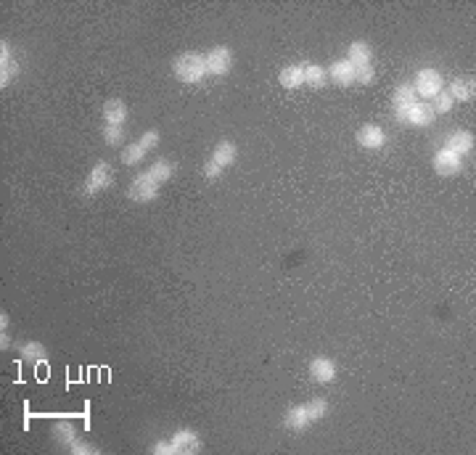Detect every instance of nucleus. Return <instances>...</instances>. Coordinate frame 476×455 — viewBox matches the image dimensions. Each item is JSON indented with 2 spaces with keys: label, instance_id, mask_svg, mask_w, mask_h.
I'll list each match as a JSON object with an SVG mask.
<instances>
[{
  "label": "nucleus",
  "instance_id": "nucleus-1",
  "mask_svg": "<svg viewBox=\"0 0 476 455\" xmlns=\"http://www.w3.org/2000/svg\"><path fill=\"white\" fill-rule=\"evenodd\" d=\"M172 175H175V164L169 159H156L151 167H146L130 183L127 196L133 201H138V204H148V201H154L159 196V188L167 183Z\"/></svg>",
  "mask_w": 476,
  "mask_h": 455
},
{
  "label": "nucleus",
  "instance_id": "nucleus-2",
  "mask_svg": "<svg viewBox=\"0 0 476 455\" xmlns=\"http://www.w3.org/2000/svg\"><path fill=\"white\" fill-rule=\"evenodd\" d=\"M328 413V402L323 397H312L302 405H294L289 408L286 415H283V427L291 429V431H307L309 427H315L323 415Z\"/></svg>",
  "mask_w": 476,
  "mask_h": 455
},
{
  "label": "nucleus",
  "instance_id": "nucleus-3",
  "mask_svg": "<svg viewBox=\"0 0 476 455\" xmlns=\"http://www.w3.org/2000/svg\"><path fill=\"white\" fill-rule=\"evenodd\" d=\"M238 157V148L233 141H220L214 146V151L210 154V159L204 162V178L207 180H217Z\"/></svg>",
  "mask_w": 476,
  "mask_h": 455
},
{
  "label": "nucleus",
  "instance_id": "nucleus-4",
  "mask_svg": "<svg viewBox=\"0 0 476 455\" xmlns=\"http://www.w3.org/2000/svg\"><path fill=\"white\" fill-rule=\"evenodd\" d=\"M172 69H175V77H178L180 83H201V80L207 77L204 53H194V51L180 53V56L175 58Z\"/></svg>",
  "mask_w": 476,
  "mask_h": 455
},
{
  "label": "nucleus",
  "instance_id": "nucleus-5",
  "mask_svg": "<svg viewBox=\"0 0 476 455\" xmlns=\"http://www.w3.org/2000/svg\"><path fill=\"white\" fill-rule=\"evenodd\" d=\"M156 143H159V130H146L138 141L130 143V146H125V148H122V164H127V167L140 164V162L146 159V154L154 148Z\"/></svg>",
  "mask_w": 476,
  "mask_h": 455
},
{
  "label": "nucleus",
  "instance_id": "nucleus-6",
  "mask_svg": "<svg viewBox=\"0 0 476 455\" xmlns=\"http://www.w3.org/2000/svg\"><path fill=\"white\" fill-rule=\"evenodd\" d=\"M413 90H416V96L423 101H432L434 96H439L442 90H445V80H442V74L436 69H432V67H426V69H420L418 74H416V80H413Z\"/></svg>",
  "mask_w": 476,
  "mask_h": 455
},
{
  "label": "nucleus",
  "instance_id": "nucleus-7",
  "mask_svg": "<svg viewBox=\"0 0 476 455\" xmlns=\"http://www.w3.org/2000/svg\"><path fill=\"white\" fill-rule=\"evenodd\" d=\"M112 183H114L112 164H109L106 159H101V162H96V167L90 170V175H87L83 191H85V196H96V194H101V191H106Z\"/></svg>",
  "mask_w": 476,
  "mask_h": 455
},
{
  "label": "nucleus",
  "instance_id": "nucleus-8",
  "mask_svg": "<svg viewBox=\"0 0 476 455\" xmlns=\"http://www.w3.org/2000/svg\"><path fill=\"white\" fill-rule=\"evenodd\" d=\"M204 64H207V74L210 77H225L233 69V51L228 45H217L210 53H204Z\"/></svg>",
  "mask_w": 476,
  "mask_h": 455
},
{
  "label": "nucleus",
  "instance_id": "nucleus-9",
  "mask_svg": "<svg viewBox=\"0 0 476 455\" xmlns=\"http://www.w3.org/2000/svg\"><path fill=\"white\" fill-rule=\"evenodd\" d=\"M169 445H172V455H194L201 450V440L191 429L175 431V437H169Z\"/></svg>",
  "mask_w": 476,
  "mask_h": 455
},
{
  "label": "nucleus",
  "instance_id": "nucleus-10",
  "mask_svg": "<svg viewBox=\"0 0 476 455\" xmlns=\"http://www.w3.org/2000/svg\"><path fill=\"white\" fill-rule=\"evenodd\" d=\"M418 101V96H416V90H413V85H407V83H402V85H397V90H394V98H392V112L394 117L405 125V117L407 112H410V106Z\"/></svg>",
  "mask_w": 476,
  "mask_h": 455
},
{
  "label": "nucleus",
  "instance_id": "nucleus-11",
  "mask_svg": "<svg viewBox=\"0 0 476 455\" xmlns=\"http://www.w3.org/2000/svg\"><path fill=\"white\" fill-rule=\"evenodd\" d=\"M19 64H16L14 53H11V45L6 40H0V87L11 85L16 77H19Z\"/></svg>",
  "mask_w": 476,
  "mask_h": 455
},
{
  "label": "nucleus",
  "instance_id": "nucleus-12",
  "mask_svg": "<svg viewBox=\"0 0 476 455\" xmlns=\"http://www.w3.org/2000/svg\"><path fill=\"white\" fill-rule=\"evenodd\" d=\"M309 376L318 384H331V381H337V363L331 357H323V355L312 357L309 360Z\"/></svg>",
  "mask_w": 476,
  "mask_h": 455
},
{
  "label": "nucleus",
  "instance_id": "nucleus-13",
  "mask_svg": "<svg viewBox=\"0 0 476 455\" xmlns=\"http://www.w3.org/2000/svg\"><path fill=\"white\" fill-rule=\"evenodd\" d=\"M463 170V159L458 154H452L450 148H439L434 154V172L442 175V178H450V175H458Z\"/></svg>",
  "mask_w": 476,
  "mask_h": 455
},
{
  "label": "nucleus",
  "instance_id": "nucleus-14",
  "mask_svg": "<svg viewBox=\"0 0 476 455\" xmlns=\"http://www.w3.org/2000/svg\"><path fill=\"white\" fill-rule=\"evenodd\" d=\"M434 117L436 114L429 101H416V103L410 106V112H407L405 125H413V128H429V125L434 122Z\"/></svg>",
  "mask_w": 476,
  "mask_h": 455
},
{
  "label": "nucleus",
  "instance_id": "nucleus-15",
  "mask_svg": "<svg viewBox=\"0 0 476 455\" xmlns=\"http://www.w3.org/2000/svg\"><path fill=\"white\" fill-rule=\"evenodd\" d=\"M357 143H360L363 148L376 151V148H381V146L386 143V132H384L381 125H363V128L357 130Z\"/></svg>",
  "mask_w": 476,
  "mask_h": 455
},
{
  "label": "nucleus",
  "instance_id": "nucleus-16",
  "mask_svg": "<svg viewBox=\"0 0 476 455\" xmlns=\"http://www.w3.org/2000/svg\"><path fill=\"white\" fill-rule=\"evenodd\" d=\"M127 117H130V109L125 101L109 98L103 103V125H125Z\"/></svg>",
  "mask_w": 476,
  "mask_h": 455
},
{
  "label": "nucleus",
  "instance_id": "nucleus-17",
  "mask_svg": "<svg viewBox=\"0 0 476 455\" xmlns=\"http://www.w3.org/2000/svg\"><path fill=\"white\" fill-rule=\"evenodd\" d=\"M328 77L337 83V85L341 87H350L355 85V67H352L347 58H339V61H334L331 67H328Z\"/></svg>",
  "mask_w": 476,
  "mask_h": 455
},
{
  "label": "nucleus",
  "instance_id": "nucleus-18",
  "mask_svg": "<svg viewBox=\"0 0 476 455\" xmlns=\"http://www.w3.org/2000/svg\"><path fill=\"white\" fill-rule=\"evenodd\" d=\"M448 93L452 96V101H474V96H476L474 77H455V80L450 83Z\"/></svg>",
  "mask_w": 476,
  "mask_h": 455
},
{
  "label": "nucleus",
  "instance_id": "nucleus-19",
  "mask_svg": "<svg viewBox=\"0 0 476 455\" xmlns=\"http://www.w3.org/2000/svg\"><path fill=\"white\" fill-rule=\"evenodd\" d=\"M51 434H53V440H56L58 445L64 447V450H69L71 445H74V442L80 440V437H77V429H74V424H71V421H67V418H61V421H56V424H53V431H51Z\"/></svg>",
  "mask_w": 476,
  "mask_h": 455
},
{
  "label": "nucleus",
  "instance_id": "nucleus-20",
  "mask_svg": "<svg viewBox=\"0 0 476 455\" xmlns=\"http://www.w3.org/2000/svg\"><path fill=\"white\" fill-rule=\"evenodd\" d=\"M445 148H450L452 154H458V157H466V154H471L474 151V135L471 132H466V130H458V132H452L448 138V146Z\"/></svg>",
  "mask_w": 476,
  "mask_h": 455
},
{
  "label": "nucleus",
  "instance_id": "nucleus-21",
  "mask_svg": "<svg viewBox=\"0 0 476 455\" xmlns=\"http://www.w3.org/2000/svg\"><path fill=\"white\" fill-rule=\"evenodd\" d=\"M278 80L286 90H296V87L305 85V67L302 64H289V67L280 69Z\"/></svg>",
  "mask_w": 476,
  "mask_h": 455
},
{
  "label": "nucleus",
  "instance_id": "nucleus-22",
  "mask_svg": "<svg viewBox=\"0 0 476 455\" xmlns=\"http://www.w3.org/2000/svg\"><path fill=\"white\" fill-rule=\"evenodd\" d=\"M371 58H373V51H371V45L365 43V40H355L350 45V51H347V61H350L352 67L371 64Z\"/></svg>",
  "mask_w": 476,
  "mask_h": 455
},
{
  "label": "nucleus",
  "instance_id": "nucleus-23",
  "mask_svg": "<svg viewBox=\"0 0 476 455\" xmlns=\"http://www.w3.org/2000/svg\"><path fill=\"white\" fill-rule=\"evenodd\" d=\"M325 77H328V71L323 69L321 64H305V85L318 90V87H323L325 83H328Z\"/></svg>",
  "mask_w": 476,
  "mask_h": 455
},
{
  "label": "nucleus",
  "instance_id": "nucleus-24",
  "mask_svg": "<svg viewBox=\"0 0 476 455\" xmlns=\"http://www.w3.org/2000/svg\"><path fill=\"white\" fill-rule=\"evenodd\" d=\"M22 357L29 360V363H42V357H45V347H42L40 341H27V344L22 347Z\"/></svg>",
  "mask_w": 476,
  "mask_h": 455
},
{
  "label": "nucleus",
  "instance_id": "nucleus-25",
  "mask_svg": "<svg viewBox=\"0 0 476 455\" xmlns=\"http://www.w3.org/2000/svg\"><path fill=\"white\" fill-rule=\"evenodd\" d=\"M103 141L106 146H119L125 141V125H103Z\"/></svg>",
  "mask_w": 476,
  "mask_h": 455
},
{
  "label": "nucleus",
  "instance_id": "nucleus-26",
  "mask_svg": "<svg viewBox=\"0 0 476 455\" xmlns=\"http://www.w3.org/2000/svg\"><path fill=\"white\" fill-rule=\"evenodd\" d=\"M429 103H432L434 114H448L450 109H452V103H455V101H452V96H450L448 90H442V93H439V96H434V98L429 101Z\"/></svg>",
  "mask_w": 476,
  "mask_h": 455
},
{
  "label": "nucleus",
  "instance_id": "nucleus-27",
  "mask_svg": "<svg viewBox=\"0 0 476 455\" xmlns=\"http://www.w3.org/2000/svg\"><path fill=\"white\" fill-rule=\"evenodd\" d=\"M373 77H376V69H373V64H363V67H355V83H360V85H371V83H373Z\"/></svg>",
  "mask_w": 476,
  "mask_h": 455
},
{
  "label": "nucleus",
  "instance_id": "nucleus-28",
  "mask_svg": "<svg viewBox=\"0 0 476 455\" xmlns=\"http://www.w3.org/2000/svg\"><path fill=\"white\" fill-rule=\"evenodd\" d=\"M69 453H71V455H96V453H99V447H96V445H90V442L77 440V442H74V445L69 447Z\"/></svg>",
  "mask_w": 476,
  "mask_h": 455
},
{
  "label": "nucleus",
  "instance_id": "nucleus-29",
  "mask_svg": "<svg viewBox=\"0 0 476 455\" xmlns=\"http://www.w3.org/2000/svg\"><path fill=\"white\" fill-rule=\"evenodd\" d=\"M151 453L154 455H172V445H169V440L156 442L154 447H151Z\"/></svg>",
  "mask_w": 476,
  "mask_h": 455
},
{
  "label": "nucleus",
  "instance_id": "nucleus-30",
  "mask_svg": "<svg viewBox=\"0 0 476 455\" xmlns=\"http://www.w3.org/2000/svg\"><path fill=\"white\" fill-rule=\"evenodd\" d=\"M0 334H8V313H0Z\"/></svg>",
  "mask_w": 476,
  "mask_h": 455
}]
</instances>
